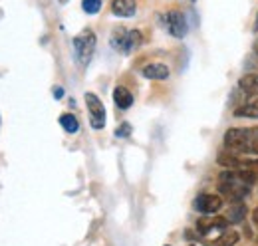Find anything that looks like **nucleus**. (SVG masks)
Here are the masks:
<instances>
[{
  "label": "nucleus",
  "instance_id": "obj_1",
  "mask_svg": "<svg viewBox=\"0 0 258 246\" xmlns=\"http://www.w3.org/2000/svg\"><path fill=\"white\" fill-rule=\"evenodd\" d=\"M225 145L232 153L258 155V127L228 129L225 133Z\"/></svg>",
  "mask_w": 258,
  "mask_h": 246
},
{
  "label": "nucleus",
  "instance_id": "obj_2",
  "mask_svg": "<svg viewBox=\"0 0 258 246\" xmlns=\"http://www.w3.org/2000/svg\"><path fill=\"white\" fill-rule=\"evenodd\" d=\"M219 191L225 195L228 201H232V203L242 201V199L250 193V191H248V184L238 177V171H236V169L225 171V173L221 175V179H219Z\"/></svg>",
  "mask_w": 258,
  "mask_h": 246
},
{
  "label": "nucleus",
  "instance_id": "obj_3",
  "mask_svg": "<svg viewBox=\"0 0 258 246\" xmlns=\"http://www.w3.org/2000/svg\"><path fill=\"white\" fill-rule=\"evenodd\" d=\"M143 38L139 30H125V28H115L111 34V46L115 52L119 54H131L133 50H137L141 46Z\"/></svg>",
  "mask_w": 258,
  "mask_h": 246
},
{
  "label": "nucleus",
  "instance_id": "obj_4",
  "mask_svg": "<svg viewBox=\"0 0 258 246\" xmlns=\"http://www.w3.org/2000/svg\"><path fill=\"white\" fill-rule=\"evenodd\" d=\"M96 52V34L92 30L82 32L74 38V54L82 66H88L92 61V56Z\"/></svg>",
  "mask_w": 258,
  "mask_h": 246
},
{
  "label": "nucleus",
  "instance_id": "obj_5",
  "mask_svg": "<svg viewBox=\"0 0 258 246\" xmlns=\"http://www.w3.org/2000/svg\"><path fill=\"white\" fill-rule=\"evenodd\" d=\"M86 105L90 109V123L94 129H103L105 125V107L96 93H86Z\"/></svg>",
  "mask_w": 258,
  "mask_h": 246
},
{
  "label": "nucleus",
  "instance_id": "obj_6",
  "mask_svg": "<svg viewBox=\"0 0 258 246\" xmlns=\"http://www.w3.org/2000/svg\"><path fill=\"white\" fill-rule=\"evenodd\" d=\"M193 207H195V211H199V213H203V215H215L217 211H221L223 199L217 197V195L205 193V195H199V197L195 199Z\"/></svg>",
  "mask_w": 258,
  "mask_h": 246
},
{
  "label": "nucleus",
  "instance_id": "obj_7",
  "mask_svg": "<svg viewBox=\"0 0 258 246\" xmlns=\"http://www.w3.org/2000/svg\"><path fill=\"white\" fill-rule=\"evenodd\" d=\"M165 22H167V30H169L171 36H175V38H185V34H187V18H185L183 12H179V10L167 12Z\"/></svg>",
  "mask_w": 258,
  "mask_h": 246
},
{
  "label": "nucleus",
  "instance_id": "obj_8",
  "mask_svg": "<svg viewBox=\"0 0 258 246\" xmlns=\"http://www.w3.org/2000/svg\"><path fill=\"white\" fill-rule=\"evenodd\" d=\"M226 226H228V218H223V216L197 220V232H199V234H209V232H213V230H225Z\"/></svg>",
  "mask_w": 258,
  "mask_h": 246
},
{
  "label": "nucleus",
  "instance_id": "obj_9",
  "mask_svg": "<svg viewBox=\"0 0 258 246\" xmlns=\"http://www.w3.org/2000/svg\"><path fill=\"white\" fill-rule=\"evenodd\" d=\"M141 74H143L147 80L163 82V80L169 78V68H167L165 64H161V61H153V64H147V66L141 70Z\"/></svg>",
  "mask_w": 258,
  "mask_h": 246
},
{
  "label": "nucleus",
  "instance_id": "obj_10",
  "mask_svg": "<svg viewBox=\"0 0 258 246\" xmlns=\"http://www.w3.org/2000/svg\"><path fill=\"white\" fill-rule=\"evenodd\" d=\"M137 10L135 0H113L111 2V12L119 18H131Z\"/></svg>",
  "mask_w": 258,
  "mask_h": 246
},
{
  "label": "nucleus",
  "instance_id": "obj_11",
  "mask_svg": "<svg viewBox=\"0 0 258 246\" xmlns=\"http://www.w3.org/2000/svg\"><path fill=\"white\" fill-rule=\"evenodd\" d=\"M113 101H115V105H117L119 109H129V107L133 105V95H131V92H129L127 88L117 86V88L113 90Z\"/></svg>",
  "mask_w": 258,
  "mask_h": 246
},
{
  "label": "nucleus",
  "instance_id": "obj_12",
  "mask_svg": "<svg viewBox=\"0 0 258 246\" xmlns=\"http://www.w3.org/2000/svg\"><path fill=\"white\" fill-rule=\"evenodd\" d=\"M238 232H234V230H226V232H223L221 236H217L215 240H207L205 244L207 246H234L236 242H238Z\"/></svg>",
  "mask_w": 258,
  "mask_h": 246
},
{
  "label": "nucleus",
  "instance_id": "obj_13",
  "mask_svg": "<svg viewBox=\"0 0 258 246\" xmlns=\"http://www.w3.org/2000/svg\"><path fill=\"white\" fill-rule=\"evenodd\" d=\"M219 165H223V167H228V169H242V165H244V161L242 159H238L236 153H232V151H223V153L219 155Z\"/></svg>",
  "mask_w": 258,
  "mask_h": 246
},
{
  "label": "nucleus",
  "instance_id": "obj_14",
  "mask_svg": "<svg viewBox=\"0 0 258 246\" xmlns=\"http://www.w3.org/2000/svg\"><path fill=\"white\" fill-rule=\"evenodd\" d=\"M238 88L246 95H252L258 92V78L256 76H242L240 82H238Z\"/></svg>",
  "mask_w": 258,
  "mask_h": 246
},
{
  "label": "nucleus",
  "instance_id": "obj_15",
  "mask_svg": "<svg viewBox=\"0 0 258 246\" xmlns=\"http://www.w3.org/2000/svg\"><path fill=\"white\" fill-rule=\"evenodd\" d=\"M236 115H238V117H252V119H258V97L254 101H250V103L238 107V109H236Z\"/></svg>",
  "mask_w": 258,
  "mask_h": 246
},
{
  "label": "nucleus",
  "instance_id": "obj_16",
  "mask_svg": "<svg viewBox=\"0 0 258 246\" xmlns=\"http://www.w3.org/2000/svg\"><path fill=\"white\" fill-rule=\"evenodd\" d=\"M60 125L64 127V131H68V133H78V129H80V123H78V119L72 113H64L60 117Z\"/></svg>",
  "mask_w": 258,
  "mask_h": 246
},
{
  "label": "nucleus",
  "instance_id": "obj_17",
  "mask_svg": "<svg viewBox=\"0 0 258 246\" xmlns=\"http://www.w3.org/2000/svg\"><path fill=\"white\" fill-rule=\"evenodd\" d=\"M246 215V209H244V205H234V207H230V211H228V220L230 222H242V218Z\"/></svg>",
  "mask_w": 258,
  "mask_h": 246
},
{
  "label": "nucleus",
  "instance_id": "obj_18",
  "mask_svg": "<svg viewBox=\"0 0 258 246\" xmlns=\"http://www.w3.org/2000/svg\"><path fill=\"white\" fill-rule=\"evenodd\" d=\"M82 8L86 14H97L101 8V0H82Z\"/></svg>",
  "mask_w": 258,
  "mask_h": 246
},
{
  "label": "nucleus",
  "instance_id": "obj_19",
  "mask_svg": "<svg viewBox=\"0 0 258 246\" xmlns=\"http://www.w3.org/2000/svg\"><path fill=\"white\" fill-rule=\"evenodd\" d=\"M131 133V125L129 123H121L119 129H115V137H127Z\"/></svg>",
  "mask_w": 258,
  "mask_h": 246
},
{
  "label": "nucleus",
  "instance_id": "obj_20",
  "mask_svg": "<svg viewBox=\"0 0 258 246\" xmlns=\"http://www.w3.org/2000/svg\"><path fill=\"white\" fill-rule=\"evenodd\" d=\"M54 93H56L54 97H56V99H60V97L64 95V90H62V88H56V90H54Z\"/></svg>",
  "mask_w": 258,
  "mask_h": 246
},
{
  "label": "nucleus",
  "instance_id": "obj_21",
  "mask_svg": "<svg viewBox=\"0 0 258 246\" xmlns=\"http://www.w3.org/2000/svg\"><path fill=\"white\" fill-rule=\"evenodd\" d=\"M254 52H256V56H258V38H256V42H254Z\"/></svg>",
  "mask_w": 258,
  "mask_h": 246
},
{
  "label": "nucleus",
  "instance_id": "obj_22",
  "mask_svg": "<svg viewBox=\"0 0 258 246\" xmlns=\"http://www.w3.org/2000/svg\"><path fill=\"white\" fill-rule=\"evenodd\" d=\"M254 222L258 224V209H256V213H254Z\"/></svg>",
  "mask_w": 258,
  "mask_h": 246
},
{
  "label": "nucleus",
  "instance_id": "obj_23",
  "mask_svg": "<svg viewBox=\"0 0 258 246\" xmlns=\"http://www.w3.org/2000/svg\"><path fill=\"white\" fill-rule=\"evenodd\" d=\"M60 2H62V4H66V2H68V0H60Z\"/></svg>",
  "mask_w": 258,
  "mask_h": 246
},
{
  "label": "nucleus",
  "instance_id": "obj_24",
  "mask_svg": "<svg viewBox=\"0 0 258 246\" xmlns=\"http://www.w3.org/2000/svg\"><path fill=\"white\" fill-rule=\"evenodd\" d=\"M254 28H256V30H258V20H256V26H254Z\"/></svg>",
  "mask_w": 258,
  "mask_h": 246
},
{
  "label": "nucleus",
  "instance_id": "obj_25",
  "mask_svg": "<svg viewBox=\"0 0 258 246\" xmlns=\"http://www.w3.org/2000/svg\"><path fill=\"white\" fill-rule=\"evenodd\" d=\"M167 246H169V244H167Z\"/></svg>",
  "mask_w": 258,
  "mask_h": 246
}]
</instances>
